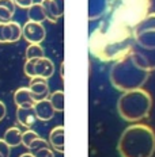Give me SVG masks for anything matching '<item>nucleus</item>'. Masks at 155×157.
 Returning a JSON list of instances; mask_svg holds the SVG:
<instances>
[{"label":"nucleus","mask_w":155,"mask_h":157,"mask_svg":"<svg viewBox=\"0 0 155 157\" xmlns=\"http://www.w3.org/2000/svg\"><path fill=\"white\" fill-rule=\"evenodd\" d=\"M133 44V29L106 18L90 34L88 50L100 61L116 63L131 53Z\"/></svg>","instance_id":"1"},{"label":"nucleus","mask_w":155,"mask_h":157,"mask_svg":"<svg viewBox=\"0 0 155 157\" xmlns=\"http://www.w3.org/2000/svg\"><path fill=\"white\" fill-rule=\"evenodd\" d=\"M117 150L121 157H153L155 153V132L144 123L128 126L118 138Z\"/></svg>","instance_id":"2"},{"label":"nucleus","mask_w":155,"mask_h":157,"mask_svg":"<svg viewBox=\"0 0 155 157\" xmlns=\"http://www.w3.org/2000/svg\"><path fill=\"white\" fill-rule=\"evenodd\" d=\"M150 73L151 72L140 67L132 53H129L113 64L109 78L116 90L127 92L143 87L150 77Z\"/></svg>","instance_id":"3"},{"label":"nucleus","mask_w":155,"mask_h":157,"mask_svg":"<svg viewBox=\"0 0 155 157\" xmlns=\"http://www.w3.org/2000/svg\"><path fill=\"white\" fill-rule=\"evenodd\" d=\"M153 109V98L143 87L123 92L117 100L118 115L127 122H139L148 117Z\"/></svg>","instance_id":"4"},{"label":"nucleus","mask_w":155,"mask_h":157,"mask_svg":"<svg viewBox=\"0 0 155 157\" xmlns=\"http://www.w3.org/2000/svg\"><path fill=\"white\" fill-rule=\"evenodd\" d=\"M151 0H110L108 18L127 27L135 29L150 14Z\"/></svg>","instance_id":"5"},{"label":"nucleus","mask_w":155,"mask_h":157,"mask_svg":"<svg viewBox=\"0 0 155 157\" xmlns=\"http://www.w3.org/2000/svg\"><path fill=\"white\" fill-rule=\"evenodd\" d=\"M23 72L27 77H34V76H42L45 78H49L53 76L55 73V65L49 60L48 57H41V58H31V60H26Z\"/></svg>","instance_id":"6"},{"label":"nucleus","mask_w":155,"mask_h":157,"mask_svg":"<svg viewBox=\"0 0 155 157\" xmlns=\"http://www.w3.org/2000/svg\"><path fill=\"white\" fill-rule=\"evenodd\" d=\"M22 37L29 44H41L47 38V30L45 26L39 22L27 21L22 27Z\"/></svg>","instance_id":"7"},{"label":"nucleus","mask_w":155,"mask_h":157,"mask_svg":"<svg viewBox=\"0 0 155 157\" xmlns=\"http://www.w3.org/2000/svg\"><path fill=\"white\" fill-rule=\"evenodd\" d=\"M131 53L140 67L148 72L155 71V49H141L133 44Z\"/></svg>","instance_id":"8"},{"label":"nucleus","mask_w":155,"mask_h":157,"mask_svg":"<svg viewBox=\"0 0 155 157\" xmlns=\"http://www.w3.org/2000/svg\"><path fill=\"white\" fill-rule=\"evenodd\" d=\"M22 38V26L18 22L0 23V44H15Z\"/></svg>","instance_id":"9"},{"label":"nucleus","mask_w":155,"mask_h":157,"mask_svg":"<svg viewBox=\"0 0 155 157\" xmlns=\"http://www.w3.org/2000/svg\"><path fill=\"white\" fill-rule=\"evenodd\" d=\"M45 10L47 21L51 23H57V21L64 14V0H41Z\"/></svg>","instance_id":"10"},{"label":"nucleus","mask_w":155,"mask_h":157,"mask_svg":"<svg viewBox=\"0 0 155 157\" xmlns=\"http://www.w3.org/2000/svg\"><path fill=\"white\" fill-rule=\"evenodd\" d=\"M29 88H30L33 96H34L35 102L37 100L47 99L51 95L49 91V84H48V78L42 77V76H34L30 78V83H29Z\"/></svg>","instance_id":"11"},{"label":"nucleus","mask_w":155,"mask_h":157,"mask_svg":"<svg viewBox=\"0 0 155 157\" xmlns=\"http://www.w3.org/2000/svg\"><path fill=\"white\" fill-rule=\"evenodd\" d=\"M34 113H35V117H37V119L42 121V122H48V121H51L52 118L55 117V113L56 110L53 109V106H52L51 100L48 99H42V100H37V102L34 103Z\"/></svg>","instance_id":"12"},{"label":"nucleus","mask_w":155,"mask_h":157,"mask_svg":"<svg viewBox=\"0 0 155 157\" xmlns=\"http://www.w3.org/2000/svg\"><path fill=\"white\" fill-rule=\"evenodd\" d=\"M135 45L141 49H155V29L133 33Z\"/></svg>","instance_id":"13"},{"label":"nucleus","mask_w":155,"mask_h":157,"mask_svg":"<svg viewBox=\"0 0 155 157\" xmlns=\"http://www.w3.org/2000/svg\"><path fill=\"white\" fill-rule=\"evenodd\" d=\"M14 103L18 107H23V109H31L34 107L35 99L33 96L31 91L29 87H21L14 92Z\"/></svg>","instance_id":"14"},{"label":"nucleus","mask_w":155,"mask_h":157,"mask_svg":"<svg viewBox=\"0 0 155 157\" xmlns=\"http://www.w3.org/2000/svg\"><path fill=\"white\" fill-rule=\"evenodd\" d=\"M110 0H88V19L94 21L108 12Z\"/></svg>","instance_id":"15"},{"label":"nucleus","mask_w":155,"mask_h":157,"mask_svg":"<svg viewBox=\"0 0 155 157\" xmlns=\"http://www.w3.org/2000/svg\"><path fill=\"white\" fill-rule=\"evenodd\" d=\"M49 144L51 148L59 153H64V127L63 126H56L52 129L49 134Z\"/></svg>","instance_id":"16"},{"label":"nucleus","mask_w":155,"mask_h":157,"mask_svg":"<svg viewBox=\"0 0 155 157\" xmlns=\"http://www.w3.org/2000/svg\"><path fill=\"white\" fill-rule=\"evenodd\" d=\"M35 119V113H34V109H23V107H18L16 110V121L21 126L26 127V129H30V127L34 125Z\"/></svg>","instance_id":"17"},{"label":"nucleus","mask_w":155,"mask_h":157,"mask_svg":"<svg viewBox=\"0 0 155 157\" xmlns=\"http://www.w3.org/2000/svg\"><path fill=\"white\" fill-rule=\"evenodd\" d=\"M3 140H4L11 148H16V146L22 145V132H21V129H19V127H10V129L6 130Z\"/></svg>","instance_id":"18"},{"label":"nucleus","mask_w":155,"mask_h":157,"mask_svg":"<svg viewBox=\"0 0 155 157\" xmlns=\"http://www.w3.org/2000/svg\"><path fill=\"white\" fill-rule=\"evenodd\" d=\"M27 16H29V21L39 22V23H42L44 21H47L45 10H44V7H42L41 2L39 3H33L30 7L27 8Z\"/></svg>","instance_id":"19"},{"label":"nucleus","mask_w":155,"mask_h":157,"mask_svg":"<svg viewBox=\"0 0 155 157\" xmlns=\"http://www.w3.org/2000/svg\"><path fill=\"white\" fill-rule=\"evenodd\" d=\"M48 99L51 100L52 106H53V109L57 113H63L64 111V91H61V90L55 91V92H52L49 95Z\"/></svg>","instance_id":"20"},{"label":"nucleus","mask_w":155,"mask_h":157,"mask_svg":"<svg viewBox=\"0 0 155 157\" xmlns=\"http://www.w3.org/2000/svg\"><path fill=\"white\" fill-rule=\"evenodd\" d=\"M26 60H31V58H41L45 56V50L44 48L39 44H30L26 48Z\"/></svg>","instance_id":"21"},{"label":"nucleus","mask_w":155,"mask_h":157,"mask_svg":"<svg viewBox=\"0 0 155 157\" xmlns=\"http://www.w3.org/2000/svg\"><path fill=\"white\" fill-rule=\"evenodd\" d=\"M147 29H155V12H150V14H148L146 18H144L143 21L133 29V33L147 30Z\"/></svg>","instance_id":"22"},{"label":"nucleus","mask_w":155,"mask_h":157,"mask_svg":"<svg viewBox=\"0 0 155 157\" xmlns=\"http://www.w3.org/2000/svg\"><path fill=\"white\" fill-rule=\"evenodd\" d=\"M44 148H51V144H49V141H47V140L38 137V138H35L34 141L30 144V146H29L27 149L30 150L31 153H35V152H38V150H41Z\"/></svg>","instance_id":"23"},{"label":"nucleus","mask_w":155,"mask_h":157,"mask_svg":"<svg viewBox=\"0 0 155 157\" xmlns=\"http://www.w3.org/2000/svg\"><path fill=\"white\" fill-rule=\"evenodd\" d=\"M38 133L37 132H34V130H31V129H27L26 132L22 133V145L26 146V148H29L30 146V144L34 141L35 138H38Z\"/></svg>","instance_id":"24"},{"label":"nucleus","mask_w":155,"mask_h":157,"mask_svg":"<svg viewBox=\"0 0 155 157\" xmlns=\"http://www.w3.org/2000/svg\"><path fill=\"white\" fill-rule=\"evenodd\" d=\"M14 14L15 12L10 11L8 8L0 6V23H8V22H11L12 18H14Z\"/></svg>","instance_id":"25"},{"label":"nucleus","mask_w":155,"mask_h":157,"mask_svg":"<svg viewBox=\"0 0 155 157\" xmlns=\"http://www.w3.org/2000/svg\"><path fill=\"white\" fill-rule=\"evenodd\" d=\"M0 153L3 157H10V153H11V146L2 138H0Z\"/></svg>","instance_id":"26"},{"label":"nucleus","mask_w":155,"mask_h":157,"mask_svg":"<svg viewBox=\"0 0 155 157\" xmlns=\"http://www.w3.org/2000/svg\"><path fill=\"white\" fill-rule=\"evenodd\" d=\"M34 157H55V153H53V149L52 148H44L38 152L33 153Z\"/></svg>","instance_id":"27"},{"label":"nucleus","mask_w":155,"mask_h":157,"mask_svg":"<svg viewBox=\"0 0 155 157\" xmlns=\"http://www.w3.org/2000/svg\"><path fill=\"white\" fill-rule=\"evenodd\" d=\"M0 6L8 8L10 11H12V12H15V10H16L15 0H0Z\"/></svg>","instance_id":"28"},{"label":"nucleus","mask_w":155,"mask_h":157,"mask_svg":"<svg viewBox=\"0 0 155 157\" xmlns=\"http://www.w3.org/2000/svg\"><path fill=\"white\" fill-rule=\"evenodd\" d=\"M33 3H34L33 0H15L16 7H21V8H29Z\"/></svg>","instance_id":"29"},{"label":"nucleus","mask_w":155,"mask_h":157,"mask_svg":"<svg viewBox=\"0 0 155 157\" xmlns=\"http://www.w3.org/2000/svg\"><path fill=\"white\" fill-rule=\"evenodd\" d=\"M6 114H7V107H6L4 102H2V100H0V122L4 119Z\"/></svg>","instance_id":"30"},{"label":"nucleus","mask_w":155,"mask_h":157,"mask_svg":"<svg viewBox=\"0 0 155 157\" xmlns=\"http://www.w3.org/2000/svg\"><path fill=\"white\" fill-rule=\"evenodd\" d=\"M19 157H34V155H33L31 152H29V153H22Z\"/></svg>","instance_id":"31"},{"label":"nucleus","mask_w":155,"mask_h":157,"mask_svg":"<svg viewBox=\"0 0 155 157\" xmlns=\"http://www.w3.org/2000/svg\"><path fill=\"white\" fill-rule=\"evenodd\" d=\"M60 75H61V78H64V63H63L60 67Z\"/></svg>","instance_id":"32"},{"label":"nucleus","mask_w":155,"mask_h":157,"mask_svg":"<svg viewBox=\"0 0 155 157\" xmlns=\"http://www.w3.org/2000/svg\"><path fill=\"white\" fill-rule=\"evenodd\" d=\"M0 157H3V156H2V153H0Z\"/></svg>","instance_id":"33"}]
</instances>
